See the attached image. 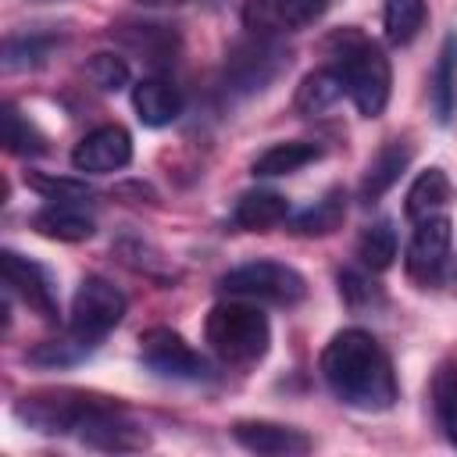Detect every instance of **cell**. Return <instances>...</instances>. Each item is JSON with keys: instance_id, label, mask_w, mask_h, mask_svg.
<instances>
[{"instance_id": "1", "label": "cell", "mask_w": 457, "mask_h": 457, "mask_svg": "<svg viewBox=\"0 0 457 457\" xmlns=\"http://www.w3.org/2000/svg\"><path fill=\"white\" fill-rule=\"evenodd\" d=\"M14 414L46 436H75L79 443L107 453H132L150 446L146 425H139L118 400L89 389H32L14 403Z\"/></svg>"}, {"instance_id": "2", "label": "cell", "mask_w": 457, "mask_h": 457, "mask_svg": "<svg viewBox=\"0 0 457 457\" xmlns=\"http://www.w3.org/2000/svg\"><path fill=\"white\" fill-rule=\"evenodd\" d=\"M321 378L332 396L353 411H389L400 396V382L386 346L364 328H339L321 350Z\"/></svg>"}, {"instance_id": "3", "label": "cell", "mask_w": 457, "mask_h": 457, "mask_svg": "<svg viewBox=\"0 0 457 457\" xmlns=\"http://www.w3.org/2000/svg\"><path fill=\"white\" fill-rule=\"evenodd\" d=\"M325 54L332 57V68L343 75L346 96L353 100V107L364 118H378L393 89L389 57L382 54V46L371 36H364L357 25H346L325 39Z\"/></svg>"}, {"instance_id": "4", "label": "cell", "mask_w": 457, "mask_h": 457, "mask_svg": "<svg viewBox=\"0 0 457 457\" xmlns=\"http://www.w3.org/2000/svg\"><path fill=\"white\" fill-rule=\"evenodd\" d=\"M204 339L221 364L253 368L257 361H264V353L271 346V325L261 307L243 303L236 296V300H221L207 311Z\"/></svg>"}, {"instance_id": "5", "label": "cell", "mask_w": 457, "mask_h": 457, "mask_svg": "<svg viewBox=\"0 0 457 457\" xmlns=\"http://www.w3.org/2000/svg\"><path fill=\"white\" fill-rule=\"evenodd\" d=\"M289 61L293 54L278 43V36L250 32L246 39L232 43L225 54V89H232L236 96L261 93L289 68Z\"/></svg>"}, {"instance_id": "6", "label": "cell", "mask_w": 457, "mask_h": 457, "mask_svg": "<svg viewBox=\"0 0 457 457\" xmlns=\"http://www.w3.org/2000/svg\"><path fill=\"white\" fill-rule=\"evenodd\" d=\"M218 289L225 296H239V300L293 307L307 296V278L282 261H250V264L225 271L218 278Z\"/></svg>"}, {"instance_id": "7", "label": "cell", "mask_w": 457, "mask_h": 457, "mask_svg": "<svg viewBox=\"0 0 457 457\" xmlns=\"http://www.w3.org/2000/svg\"><path fill=\"white\" fill-rule=\"evenodd\" d=\"M125 293L107 282L104 275H86L71 296V321L68 332H75L82 343L96 346L107 332H114L125 318Z\"/></svg>"}, {"instance_id": "8", "label": "cell", "mask_w": 457, "mask_h": 457, "mask_svg": "<svg viewBox=\"0 0 457 457\" xmlns=\"http://www.w3.org/2000/svg\"><path fill=\"white\" fill-rule=\"evenodd\" d=\"M139 357L150 371L164 375V378H175V382H204L211 378V364L200 350H193L175 328H146L139 336Z\"/></svg>"}, {"instance_id": "9", "label": "cell", "mask_w": 457, "mask_h": 457, "mask_svg": "<svg viewBox=\"0 0 457 457\" xmlns=\"http://www.w3.org/2000/svg\"><path fill=\"white\" fill-rule=\"evenodd\" d=\"M450 243H453V225H450L446 214H432V218L414 221V232H411V243H407V253H403L407 278L418 282L421 289L436 286L446 271Z\"/></svg>"}, {"instance_id": "10", "label": "cell", "mask_w": 457, "mask_h": 457, "mask_svg": "<svg viewBox=\"0 0 457 457\" xmlns=\"http://www.w3.org/2000/svg\"><path fill=\"white\" fill-rule=\"evenodd\" d=\"M0 264H4V286H7V293H14L43 321H57L61 307H57V289H54L50 271L43 264L21 257L18 250H4L0 253Z\"/></svg>"}, {"instance_id": "11", "label": "cell", "mask_w": 457, "mask_h": 457, "mask_svg": "<svg viewBox=\"0 0 457 457\" xmlns=\"http://www.w3.org/2000/svg\"><path fill=\"white\" fill-rule=\"evenodd\" d=\"M328 0H246L243 25L261 36H286L314 25L325 14Z\"/></svg>"}, {"instance_id": "12", "label": "cell", "mask_w": 457, "mask_h": 457, "mask_svg": "<svg viewBox=\"0 0 457 457\" xmlns=\"http://www.w3.org/2000/svg\"><path fill=\"white\" fill-rule=\"evenodd\" d=\"M129 161H132V136L125 125H100V129L86 132L79 139V146L71 150L75 171H86V175L121 171Z\"/></svg>"}, {"instance_id": "13", "label": "cell", "mask_w": 457, "mask_h": 457, "mask_svg": "<svg viewBox=\"0 0 457 457\" xmlns=\"http://www.w3.org/2000/svg\"><path fill=\"white\" fill-rule=\"evenodd\" d=\"M228 432L243 450L264 453V457H296V453L311 450V436L307 432H300L293 425L264 421V418H239Z\"/></svg>"}, {"instance_id": "14", "label": "cell", "mask_w": 457, "mask_h": 457, "mask_svg": "<svg viewBox=\"0 0 457 457\" xmlns=\"http://www.w3.org/2000/svg\"><path fill=\"white\" fill-rule=\"evenodd\" d=\"M132 104L143 125L161 129L182 114V93L168 75H146L132 86Z\"/></svg>"}, {"instance_id": "15", "label": "cell", "mask_w": 457, "mask_h": 457, "mask_svg": "<svg viewBox=\"0 0 457 457\" xmlns=\"http://www.w3.org/2000/svg\"><path fill=\"white\" fill-rule=\"evenodd\" d=\"M411 157H414V150H411L407 139H389V143H382L378 154L368 161V171H364V179H361V200L371 204V200H378L382 193H389V189L400 182V175L407 171Z\"/></svg>"}, {"instance_id": "16", "label": "cell", "mask_w": 457, "mask_h": 457, "mask_svg": "<svg viewBox=\"0 0 457 457\" xmlns=\"http://www.w3.org/2000/svg\"><path fill=\"white\" fill-rule=\"evenodd\" d=\"M343 96H346L343 75H339L332 64H325V68H314L311 75H303V82L296 86L293 107H296V114H303V118H318V114H325V111H332Z\"/></svg>"}, {"instance_id": "17", "label": "cell", "mask_w": 457, "mask_h": 457, "mask_svg": "<svg viewBox=\"0 0 457 457\" xmlns=\"http://www.w3.org/2000/svg\"><path fill=\"white\" fill-rule=\"evenodd\" d=\"M286 218H289V200L275 189H250L232 207V221L246 232H268Z\"/></svg>"}, {"instance_id": "18", "label": "cell", "mask_w": 457, "mask_h": 457, "mask_svg": "<svg viewBox=\"0 0 457 457\" xmlns=\"http://www.w3.org/2000/svg\"><path fill=\"white\" fill-rule=\"evenodd\" d=\"M32 228L46 239L61 243H82L93 236V218L82 211V204H46L32 214Z\"/></svg>"}, {"instance_id": "19", "label": "cell", "mask_w": 457, "mask_h": 457, "mask_svg": "<svg viewBox=\"0 0 457 457\" xmlns=\"http://www.w3.org/2000/svg\"><path fill=\"white\" fill-rule=\"evenodd\" d=\"M321 157V146L318 143H307V139H286V143H271L268 150H261L250 164V171L257 179H278V175H293L307 164H314Z\"/></svg>"}, {"instance_id": "20", "label": "cell", "mask_w": 457, "mask_h": 457, "mask_svg": "<svg viewBox=\"0 0 457 457\" xmlns=\"http://www.w3.org/2000/svg\"><path fill=\"white\" fill-rule=\"evenodd\" d=\"M428 96H432V111L443 125L453 121L457 114V32H450L439 46L436 68H432V82H428Z\"/></svg>"}, {"instance_id": "21", "label": "cell", "mask_w": 457, "mask_h": 457, "mask_svg": "<svg viewBox=\"0 0 457 457\" xmlns=\"http://www.w3.org/2000/svg\"><path fill=\"white\" fill-rule=\"evenodd\" d=\"M453 200V182L443 168H428L421 171L411 189H407V204H403V214L411 221H421V218H432V214H443L446 204Z\"/></svg>"}, {"instance_id": "22", "label": "cell", "mask_w": 457, "mask_h": 457, "mask_svg": "<svg viewBox=\"0 0 457 457\" xmlns=\"http://www.w3.org/2000/svg\"><path fill=\"white\" fill-rule=\"evenodd\" d=\"M432 418L439 425V432L446 436V443L457 450V357H446L436 375H432Z\"/></svg>"}, {"instance_id": "23", "label": "cell", "mask_w": 457, "mask_h": 457, "mask_svg": "<svg viewBox=\"0 0 457 457\" xmlns=\"http://www.w3.org/2000/svg\"><path fill=\"white\" fill-rule=\"evenodd\" d=\"M343 218H346V193L336 186L321 200H314L307 211H300L289 221V228L296 236H328V232H336L343 225Z\"/></svg>"}, {"instance_id": "24", "label": "cell", "mask_w": 457, "mask_h": 457, "mask_svg": "<svg viewBox=\"0 0 457 457\" xmlns=\"http://www.w3.org/2000/svg\"><path fill=\"white\" fill-rule=\"evenodd\" d=\"M428 21V7L425 0H386L382 7V25H386V39L393 46H407L418 39V32Z\"/></svg>"}, {"instance_id": "25", "label": "cell", "mask_w": 457, "mask_h": 457, "mask_svg": "<svg viewBox=\"0 0 457 457\" xmlns=\"http://www.w3.org/2000/svg\"><path fill=\"white\" fill-rule=\"evenodd\" d=\"M357 257H361V264L368 271H386L393 264V257H396V228H393L389 218H382V221H375V225H368L361 232Z\"/></svg>"}, {"instance_id": "26", "label": "cell", "mask_w": 457, "mask_h": 457, "mask_svg": "<svg viewBox=\"0 0 457 457\" xmlns=\"http://www.w3.org/2000/svg\"><path fill=\"white\" fill-rule=\"evenodd\" d=\"M93 346L82 343L75 332H64V336H54V339H43L39 346L29 350V361L32 364H43V368H68L75 361H82Z\"/></svg>"}, {"instance_id": "27", "label": "cell", "mask_w": 457, "mask_h": 457, "mask_svg": "<svg viewBox=\"0 0 457 457\" xmlns=\"http://www.w3.org/2000/svg\"><path fill=\"white\" fill-rule=\"evenodd\" d=\"M50 46H54V36H43V32L7 36V43H4V68L7 71L36 68V64H43V57L50 54Z\"/></svg>"}, {"instance_id": "28", "label": "cell", "mask_w": 457, "mask_h": 457, "mask_svg": "<svg viewBox=\"0 0 457 457\" xmlns=\"http://www.w3.org/2000/svg\"><path fill=\"white\" fill-rule=\"evenodd\" d=\"M4 143L11 154H43L46 150V136L29 118H21V111L14 104L4 107Z\"/></svg>"}, {"instance_id": "29", "label": "cell", "mask_w": 457, "mask_h": 457, "mask_svg": "<svg viewBox=\"0 0 457 457\" xmlns=\"http://www.w3.org/2000/svg\"><path fill=\"white\" fill-rule=\"evenodd\" d=\"M25 186L36 189L39 196L54 200V204H86V200H93V189L82 179H57V175L25 171Z\"/></svg>"}, {"instance_id": "30", "label": "cell", "mask_w": 457, "mask_h": 457, "mask_svg": "<svg viewBox=\"0 0 457 457\" xmlns=\"http://www.w3.org/2000/svg\"><path fill=\"white\" fill-rule=\"evenodd\" d=\"M118 36H121L132 50H143L146 61H154V64L168 61L171 50H175V36H171L164 25H132V29H118Z\"/></svg>"}, {"instance_id": "31", "label": "cell", "mask_w": 457, "mask_h": 457, "mask_svg": "<svg viewBox=\"0 0 457 457\" xmlns=\"http://www.w3.org/2000/svg\"><path fill=\"white\" fill-rule=\"evenodd\" d=\"M86 79L104 93H118L129 86V64L118 54H93L86 61Z\"/></svg>"}, {"instance_id": "32", "label": "cell", "mask_w": 457, "mask_h": 457, "mask_svg": "<svg viewBox=\"0 0 457 457\" xmlns=\"http://www.w3.org/2000/svg\"><path fill=\"white\" fill-rule=\"evenodd\" d=\"M118 257L129 264V268H136V271H143V275H150V278H171L175 275V268H168V261L157 253V250H150V246H143V243H118Z\"/></svg>"}, {"instance_id": "33", "label": "cell", "mask_w": 457, "mask_h": 457, "mask_svg": "<svg viewBox=\"0 0 457 457\" xmlns=\"http://www.w3.org/2000/svg\"><path fill=\"white\" fill-rule=\"evenodd\" d=\"M339 296H343L353 311H361V307L378 303V300H382V289H378L364 271L346 268V271H339Z\"/></svg>"}, {"instance_id": "34", "label": "cell", "mask_w": 457, "mask_h": 457, "mask_svg": "<svg viewBox=\"0 0 457 457\" xmlns=\"http://www.w3.org/2000/svg\"><path fill=\"white\" fill-rule=\"evenodd\" d=\"M136 4H143V7H179L186 0H136Z\"/></svg>"}]
</instances>
